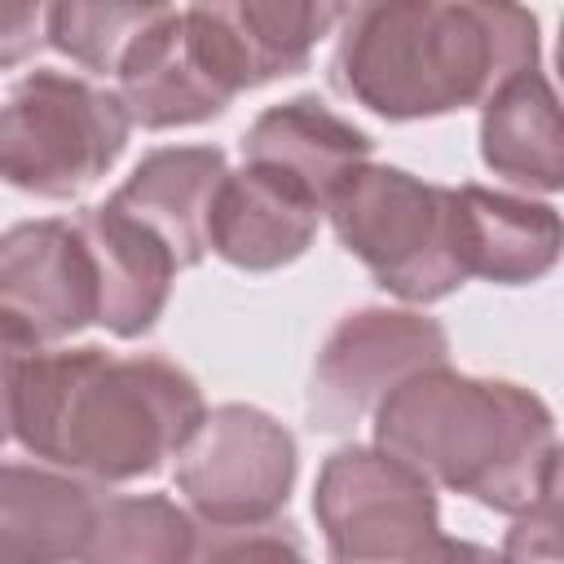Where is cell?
Instances as JSON below:
<instances>
[{
  "label": "cell",
  "mask_w": 564,
  "mask_h": 564,
  "mask_svg": "<svg viewBox=\"0 0 564 564\" xmlns=\"http://www.w3.org/2000/svg\"><path fill=\"white\" fill-rule=\"evenodd\" d=\"M159 9L163 4H44V40L88 70H115L132 35L150 26Z\"/></svg>",
  "instance_id": "obj_20"
},
{
  "label": "cell",
  "mask_w": 564,
  "mask_h": 564,
  "mask_svg": "<svg viewBox=\"0 0 564 564\" xmlns=\"http://www.w3.org/2000/svg\"><path fill=\"white\" fill-rule=\"evenodd\" d=\"M115 75L128 123H141L150 132L207 123L225 115V106L234 101V88L216 75L212 57L189 31L185 9H167V4L150 26L132 35Z\"/></svg>",
  "instance_id": "obj_10"
},
{
  "label": "cell",
  "mask_w": 564,
  "mask_h": 564,
  "mask_svg": "<svg viewBox=\"0 0 564 564\" xmlns=\"http://www.w3.org/2000/svg\"><path fill=\"white\" fill-rule=\"evenodd\" d=\"M119 93L66 70H31L0 101V181L35 198H75L128 145Z\"/></svg>",
  "instance_id": "obj_5"
},
{
  "label": "cell",
  "mask_w": 564,
  "mask_h": 564,
  "mask_svg": "<svg viewBox=\"0 0 564 564\" xmlns=\"http://www.w3.org/2000/svg\"><path fill=\"white\" fill-rule=\"evenodd\" d=\"M225 172L229 159L220 145H163L150 150L106 203L150 229L176 269H189L207 256V212Z\"/></svg>",
  "instance_id": "obj_13"
},
{
  "label": "cell",
  "mask_w": 564,
  "mask_h": 564,
  "mask_svg": "<svg viewBox=\"0 0 564 564\" xmlns=\"http://www.w3.org/2000/svg\"><path fill=\"white\" fill-rule=\"evenodd\" d=\"M344 18V4H282V0H238V4H189L203 53L220 79L238 93L273 84L308 66L313 44Z\"/></svg>",
  "instance_id": "obj_11"
},
{
  "label": "cell",
  "mask_w": 564,
  "mask_h": 564,
  "mask_svg": "<svg viewBox=\"0 0 564 564\" xmlns=\"http://www.w3.org/2000/svg\"><path fill=\"white\" fill-rule=\"evenodd\" d=\"M75 229L88 247L97 278V326H106L119 339L154 330L176 278L172 251L110 203L84 207L75 216Z\"/></svg>",
  "instance_id": "obj_14"
},
{
  "label": "cell",
  "mask_w": 564,
  "mask_h": 564,
  "mask_svg": "<svg viewBox=\"0 0 564 564\" xmlns=\"http://www.w3.org/2000/svg\"><path fill=\"white\" fill-rule=\"evenodd\" d=\"M203 414L194 375L167 357H119L101 344L40 348L22 370L13 441L57 471L123 485L176 458Z\"/></svg>",
  "instance_id": "obj_1"
},
{
  "label": "cell",
  "mask_w": 564,
  "mask_h": 564,
  "mask_svg": "<svg viewBox=\"0 0 564 564\" xmlns=\"http://www.w3.org/2000/svg\"><path fill=\"white\" fill-rule=\"evenodd\" d=\"M97 502V489L70 471L0 463V564L79 560Z\"/></svg>",
  "instance_id": "obj_16"
},
{
  "label": "cell",
  "mask_w": 564,
  "mask_h": 564,
  "mask_svg": "<svg viewBox=\"0 0 564 564\" xmlns=\"http://www.w3.org/2000/svg\"><path fill=\"white\" fill-rule=\"evenodd\" d=\"M375 449L507 516L560 489L551 405L511 379L458 375L449 361L410 375L375 405Z\"/></svg>",
  "instance_id": "obj_3"
},
{
  "label": "cell",
  "mask_w": 564,
  "mask_h": 564,
  "mask_svg": "<svg viewBox=\"0 0 564 564\" xmlns=\"http://www.w3.org/2000/svg\"><path fill=\"white\" fill-rule=\"evenodd\" d=\"M445 361L449 335L436 317H423L414 308H357L339 317L313 361L304 401L308 419L313 427L344 432L357 419L375 414V405L410 375Z\"/></svg>",
  "instance_id": "obj_8"
},
{
  "label": "cell",
  "mask_w": 564,
  "mask_h": 564,
  "mask_svg": "<svg viewBox=\"0 0 564 564\" xmlns=\"http://www.w3.org/2000/svg\"><path fill=\"white\" fill-rule=\"evenodd\" d=\"M198 524L167 494H115L97 502L79 564H194Z\"/></svg>",
  "instance_id": "obj_19"
},
{
  "label": "cell",
  "mask_w": 564,
  "mask_h": 564,
  "mask_svg": "<svg viewBox=\"0 0 564 564\" xmlns=\"http://www.w3.org/2000/svg\"><path fill=\"white\" fill-rule=\"evenodd\" d=\"M480 159L494 176L555 194L564 185V123L551 79L533 66L480 101Z\"/></svg>",
  "instance_id": "obj_18"
},
{
  "label": "cell",
  "mask_w": 564,
  "mask_h": 564,
  "mask_svg": "<svg viewBox=\"0 0 564 564\" xmlns=\"http://www.w3.org/2000/svg\"><path fill=\"white\" fill-rule=\"evenodd\" d=\"M330 84L379 119L410 123L480 106L538 66V18L516 4L392 0L344 9Z\"/></svg>",
  "instance_id": "obj_2"
},
{
  "label": "cell",
  "mask_w": 564,
  "mask_h": 564,
  "mask_svg": "<svg viewBox=\"0 0 564 564\" xmlns=\"http://www.w3.org/2000/svg\"><path fill=\"white\" fill-rule=\"evenodd\" d=\"M35 352H40V344H31L26 335H18L13 326L0 322V445L13 441V405H18L22 370Z\"/></svg>",
  "instance_id": "obj_23"
},
{
  "label": "cell",
  "mask_w": 564,
  "mask_h": 564,
  "mask_svg": "<svg viewBox=\"0 0 564 564\" xmlns=\"http://www.w3.org/2000/svg\"><path fill=\"white\" fill-rule=\"evenodd\" d=\"M295 436L260 405H216L176 454V489L212 529L269 524L295 485Z\"/></svg>",
  "instance_id": "obj_7"
},
{
  "label": "cell",
  "mask_w": 564,
  "mask_h": 564,
  "mask_svg": "<svg viewBox=\"0 0 564 564\" xmlns=\"http://www.w3.org/2000/svg\"><path fill=\"white\" fill-rule=\"evenodd\" d=\"M458 203V247L467 278L498 286L538 282L560 260V212L551 203L516 198L485 185H454Z\"/></svg>",
  "instance_id": "obj_17"
},
{
  "label": "cell",
  "mask_w": 564,
  "mask_h": 564,
  "mask_svg": "<svg viewBox=\"0 0 564 564\" xmlns=\"http://www.w3.org/2000/svg\"><path fill=\"white\" fill-rule=\"evenodd\" d=\"M322 207L269 167L225 172L207 212V251L247 273H269L313 247Z\"/></svg>",
  "instance_id": "obj_12"
},
{
  "label": "cell",
  "mask_w": 564,
  "mask_h": 564,
  "mask_svg": "<svg viewBox=\"0 0 564 564\" xmlns=\"http://www.w3.org/2000/svg\"><path fill=\"white\" fill-rule=\"evenodd\" d=\"M0 322L40 348L97 322V278L75 220H22L0 234Z\"/></svg>",
  "instance_id": "obj_9"
},
{
  "label": "cell",
  "mask_w": 564,
  "mask_h": 564,
  "mask_svg": "<svg viewBox=\"0 0 564 564\" xmlns=\"http://www.w3.org/2000/svg\"><path fill=\"white\" fill-rule=\"evenodd\" d=\"M370 150L375 141L357 123H348L344 115H335L326 101L308 93L260 110L256 123L242 132V163L286 176L322 212L335 185L352 167L370 163Z\"/></svg>",
  "instance_id": "obj_15"
},
{
  "label": "cell",
  "mask_w": 564,
  "mask_h": 564,
  "mask_svg": "<svg viewBox=\"0 0 564 564\" xmlns=\"http://www.w3.org/2000/svg\"><path fill=\"white\" fill-rule=\"evenodd\" d=\"M44 44V4H0V66L26 62Z\"/></svg>",
  "instance_id": "obj_24"
},
{
  "label": "cell",
  "mask_w": 564,
  "mask_h": 564,
  "mask_svg": "<svg viewBox=\"0 0 564 564\" xmlns=\"http://www.w3.org/2000/svg\"><path fill=\"white\" fill-rule=\"evenodd\" d=\"M194 564H308L304 538L291 524H247V529H212L198 538Z\"/></svg>",
  "instance_id": "obj_21"
},
{
  "label": "cell",
  "mask_w": 564,
  "mask_h": 564,
  "mask_svg": "<svg viewBox=\"0 0 564 564\" xmlns=\"http://www.w3.org/2000/svg\"><path fill=\"white\" fill-rule=\"evenodd\" d=\"M502 564H560V489L516 516L502 542Z\"/></svg>",
  "instance_id": "obj_22"
},
{
  "label": "cell",
  "mask_w": 564,
  "mask_h": 564,
  "mask_svg": "<svg viewBox=\"0 0 564 564\" xmlns=\"http://www.w3.org/2000/svg\"><path fill=\"white\" fill-rule=\"evenodd\" d=\"M436 564H502V555H494L480 542H463V538H445L436 551Z\"/></svg>",
  "instance_id": "obj_25"
},
{
  "label": "cell",
  "mask_w": 564,
  "mask_h": 564,
  "mask_svg": "<svg viewBox=\"0 0 564 564\" xmlns=\"http://www.w3.org/2000/svg\"><path fill=\"white\" fill-rule=\"evenodd\" d=\"M330 564H436L441 507L423 476L375 445H339L313 485Z\"/></svg>",
  "instance_id": "obj_6"
},
{
  "label": "cell",
  "mask_w": 564,
  "mask_h": 564,
  "mask_svg": "<svg viewBox=\"0 0 564 564\" xmlns=\"http://www.w3.org/2000/svg\"><path fill=\"white\" fill-rule=\"evenodd\" d=\"M326 216L370 278L405 304H436L467 282L454 185H432L392 163H361L335 185Z\"/></svg>",
  "instance_id": "obj_4"
}]
</instances>
